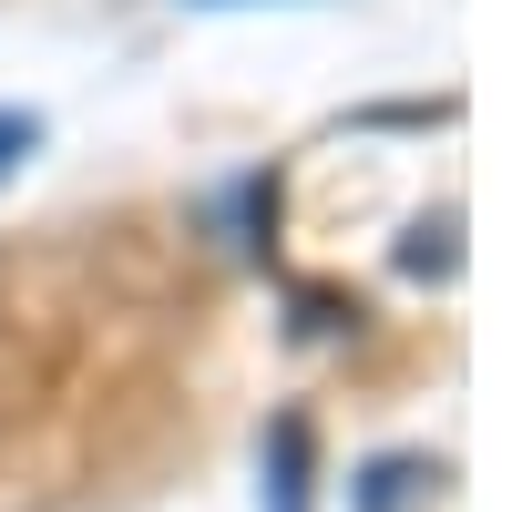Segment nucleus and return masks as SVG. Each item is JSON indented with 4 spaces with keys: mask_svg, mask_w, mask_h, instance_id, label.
Returning a JSON list of instances; mask_svg holds the SVG:
<instances>
[{
    "mask_svg": "<svg viewBox=\"0 0 512 512\" xmlns=\"http://www.w3.org/2000/svg\"><path fill=\"white\" fill-rule=\"evenodd\" d=\"M267 492H277V512H308V420H277L267 431Z\"/></svg>",
    "mask_w": 512,
    "mask_h": 512,
    "instance_id": "f257e3e1",
    "label": "nucleus"
},
{
    "mask_svg": "<svg viewBox=\"0 0 512 512\" xmlns=\"http://www.w3.org/2000/svg\"><path fill=\"white\" fill-rule=\"evenodd\" d=\"M31 154H41V113H0V185H11Z\"/></svg>",
    "mask_w": 512,
    "mask_h": 512,
    "instance_id": "f03ea898",
    "label": "nucleus"
},
{
    "mask_svg": "<svg viewBox=\"0 0 512 512\" xmlns=\"http://www.w3.org/2000/svg\"><path fill=\"white\" fill-rule=\"evenodd\" d=\"M410 492H420V461H379V472H369V502H359V512H400Z\"/></svg>",
    "mask_w": 512,
    "mask_h": 512,
    "instance_id": "7ed1b4c3",
    "label": "nucleus"
}]
</instances>
